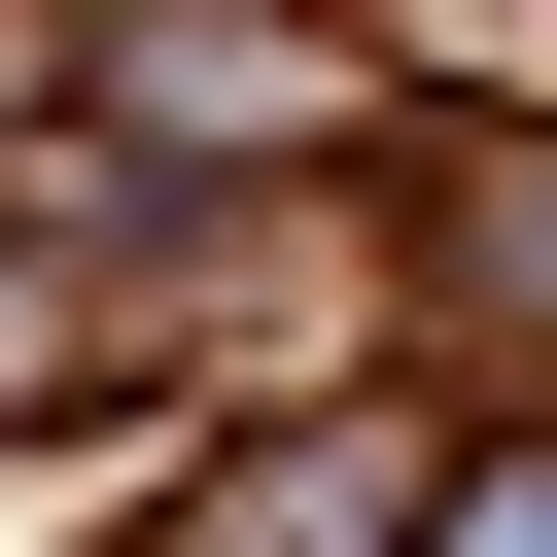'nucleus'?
I'll list each match as a JSON object with an SVG mask.
<instances>
[{"label":"nucleus","mask_w":557,"mask_h":557,"mask_svg":"<svg viewBox=\"0 0 557 557\" xmlns=\"http://www.w3.org/2000/svg\"><path fill=\"white\" fill-rule=\"evenodd\" d=\"M139 557H418V383H244V418H174Z\"/></svg>","instance_id":"f257e3e1"},{"label":"nucleus","mask_w":557,"mask_h":557,"mask_svg":"<svg viewBox=\"0 0 557 557\" xmlns=\"http://www.w3.org/2000/svg\"><path fill=\"white\" fill-rule=\"evenodd\" d=\"M418 557H557V418H418Z\"/></svg>","instance_id":"f03ea898"},{"label":"nucleus","mask_w":557,"mask_h":557,"mask_svg":"<svg viewBox=\"0 0 557 557\" xmlns=\"http://www.w3.org/2000/svg\"><path fill=\"white\" fill-rule=\"evenodd\" d=\"M348 35H383V70H418V0H348Z\"/></svg>","instance_id":"7ed1b4c3"}]
</instances>
